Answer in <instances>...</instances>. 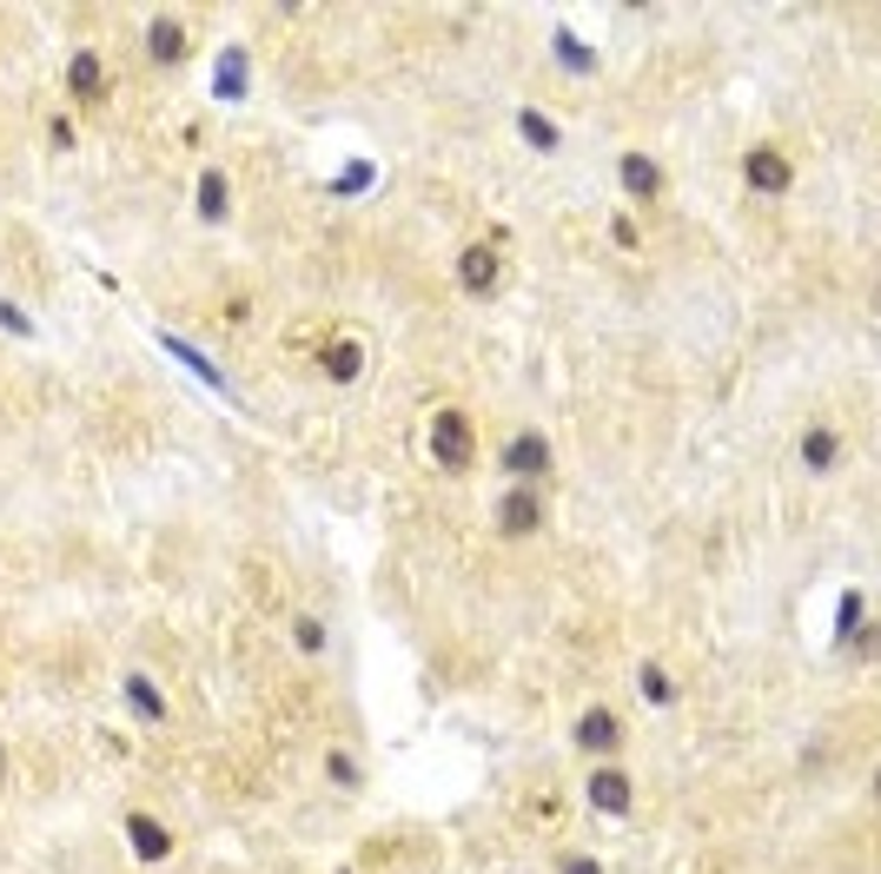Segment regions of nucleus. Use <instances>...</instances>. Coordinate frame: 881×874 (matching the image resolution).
I'll use <instances>...</instances> for the list:
<instances>
[{
    "mask_svg": "<svg viewBox=\"0 0 881 874\" xmlns=\"http://www.w3.org/2000/svg\"><path fill=\"white\" fill-rule=\"evenodd\" d=\"M431 458H438L444 471H471L478 438H471V418H464V411H431Z\"/></svg>",
    "mask_w": 881,
    "mask_h": 874,
    "instance_id": "obj_1",
    "label": "nucleus"
},
{
    "mask_svg": "<svg viewBox=\"0 0 881 874\" xmlns=\"http://www.w3.org/2000/svg\"><path fill=\"white\" fill-rule=\"evenodd\" d=\"M584 795H590V808L597 815H629V802H636V788H629V775L617 762H604V768H590V782H584Z\"/></svg>",
    "mask_w": 881,
    "mask_h": 874,
    "instance_id": "obj_2",
    "label": "nucleus"
},
{
    "mask_svg": "<svg viewBox=\"0 0 881 874\" xmlns=\"http://www.w3.org/2000/svg\"><path fill=\"white\" fill-rule=\"evenodd\" d=\"M743 179H750V193H769V199H775V193L795 186V166H789L775 146H755L750 159H743Z\"/></svg>",
    "mask_w": 881,
    "mask_h": 874,
    "instance_id": "obj_3",
    "label": "nucleus"
},
{
    "mask_svg": "<svg viewBox=\"0 0 881 874\" xmlns=\"http://www.w3.org/2000/svg\"><path fill=\"white\" fill-rule=\"evenodd\" d=\"M503 471H510V478H544V471H550V444H544L537 431H517V438L503 444Z\"/></svg>",
    "mask_w": 881,
    "mask_h": 874,
    "instance_id": "obj_4",
    "label": "nucleus"
},
{
    "mask_svg": "<svg viewBox=\"0 0 881 874\" xmlns=\"http://www.w3.org/2000/svg\"><path fill=\"white\" fill-rule=\"evenodd\" d=\"M458 285H464L471 298H491V292H498V252L491 246H464V258H458Z\"/></svg>",
    "mask_w": 881,
    "mask_h": 874,
    "instance_id": "obj_5",
    "label": "nucleus"
},
{
    "mask_svg": "<svg viewBox=\"0 0 881 874\" xmlns=\"http://www.w3.org/2000/svg\"><path fill=\"white\" fill-rule=\"evenodd\" d=\"M617 179H624L629 199H643V206H649V199H663V166H656V159H643V153H624V159H617Z\"/></svg>",
    "mask_w": 881,
    "mask_h": 874,
    "instance_id": "obj_6",
    "label": "nucleus"
},
{
    "mask_svg": "<svg viewBox=\"0 0 881 874\" xmlns=\"http://www.w3.org/2000/svg\"><path fill=\"white\" fill-rule=\"evenodd\" d=\"M544 523V498L537 491H510V498L498 503V530L503 537H530Z\"/></svg>",
    "mask_w": 881,
    "mask_h": 874,
    "instance_id": "obj_7",
    "label": "nucleus"
},
{
    "mask_svg": "<svg viewBox=\"0 0 881 874\" xmlns=\"http://www.w3.org/2000/svg\"><path fill=\"white\" fill-rule=\"evenodd\" d=\"M67 87H74V100H100V94H107V67H100L94 47H80V53L67 60Z\"/></svg>",
    "mask_w": 881,
    "mask_h": 874,
    "instance_id": "obj_8",
    "label": "nucleus"
},
{
    "mask_svg": "<svg viewBox=\"0 0 881 874\" xmlns=\"http://www.w3.org/2000/svg\"><path fill=\"white\" fill-rule=\"evenodd\" d=\"M146 53L166 60V67L186 60V20H153V27H146Z\"/></svg>",
    "mask_w": 881,
    "mask_h": 874,
    "instance_id": "obj_9",
    "label": "nucleus"
},
{
    "mask_svg": "<svg viewBox=\"0 0 881 874\" xmlns=\"http://www.w3.org/2000/svg\"><path fill=\"white\" fill-rule=\"evenodd\" d=\"M126 703H133V716H139L146 729H159V723H166V696H159V689H153V682H146L139 669L126 676Z\"/></svg>",
    "mask_w": 881,
    "mask_h": 874,
    "instance_id": "obj_10",
    "label": "nucleus"
},
{
    "mask_svg": "<svg viewBox=\"0 0 881 874\" xmlns=\"http://www.w3.org/2000/svg\"><path fill=\"white\" fill-rule=\"evenodd\" d=\"M577 743H584V749H617V743H624V723H617L610 709H590V716L577 723Z\"/></svg>",
    "mask_w": 881,
    "mask_h": 874,
    "instance_id": "obj_11",
    "label": "nucleus"
},
{
    "mask_svg": "<svg viewBox=\"0 0 881 874\" xmlns=\"http://www.w3.org/2000/svg\"><path fill=\"white\" fill-rule=\"evenodd\" d=\"M126 835H133V848H139V862H159V855L173 848V842H166V828H159L153 815H133V822H126Z\"/></svg>",
    "mask_w": 881,
    "mask_h": 874,
    "instance_id": "obj_12",
    "label": "nucleus"
},
{
    "mask_svg": "<svg viewBox=\"0 0 881 874\" xmlns=\"http://www.w3.org/2000/svg\"><path fill=\"white\" fill-rule=\"evenodd\" d=\"M835 458H842V438H835V431H809V438H802V464H809V471H829Z\"/></svg>",
    "mask_w": 881,
    "mask_h": 874,
    "instance_id": "obj_13",
    "label": "nucleus"
},
{
    "mask_svg": "<svg viewBox=\"0 0 881 874\" xmlns=\"http://www.w3.org/2000/svg\"><path fill=\"white\" fill-rule=\"evenodd\" d=\"M359 365H365V345H359V338H339V345H332V359H325V372L339 377V384H352Z\"/></svg>",
    "mask_w": 881,
    "mask_h": 874,
    "instance_id": "obj_14",
    "label": "nucleus"
},
{
    "mask_svg": "<svg viewBox=\"0 0 881 874\" xmlns=\"http://www.w3.org/2000/svg\"><path fill=\"white\" fill-rule=\"evenodd\" d=\"M517 126H523V139H530L537 153H557V146H564V139H557V126L544 120L537 107H523V114H517Z\"/></svg>",
    "mask_w": 881,
    "mask_h": 874,
    "instance_id": "obj_15",
    "label": "nucleus"
},
{
    "mask_svg": "<svg viewBox=\"0 0 881 874\" xmlns=\"http://www.w3.org/2000/svg\"><path fill=\"white\" fill-rule=\"evenodd\" d=\"M226 193H233L226 173H206V179H199V213H206V219H226V206H233Z\"/></svg>",
    "mask_w": 881,
    "mask_h": 874,
    "instance_id": "obj_16",
    "label": "nucleus"
},
{
    "mask_svg": "<svg viewBox=\"0 0 881 874\" xmlns=\"http://www.w3.org/2000/svg\"><path fill=\"white\" fill-rule=\"evenodd\" d=\"M292 636H298V649H305V656H319V649H325V623H319V617H298Z\"/></svg>",
    "mask_w": 881,
    "mask_h": 874,
    "instance_id": "obj_17",
    "label": "nucleus"
},
{
    "mask_svg": "<svg viewBox=\"0 0 881 874\" xmlns=\"http://www.w3.org/2000/svg\"><path fill=\"white\" fill-rule=\"evenodd\" d=\"M325 768H332L339 788H359V762H352V755H325Z\"/></svg>",
    "mask_w": 881,
    "mask_h": 874,
    "instance_id": "obj_18",
    "label": "nucleus"
},
{
    "mask_svg": "<svg viewBox=\"0 0 881 874\" xmlns=\"http://www.w3.org/2000/svg\"><path fill=\"white\" fill-rule=\"evenodd\" d=\"M643 696H649V703H669V682H663V669H643Z\"/></svg>",
    "mask_w": 881,
    "mask_h": 874,
    "instance_id": "obj_19",
    "label": "nucleus"
},
{
    "mask_svg": "<svg viewBox=\"0 0 881 874\" xmlns=\"http://www.w3.org/2000/svg\"><path fill=\"white\" fill-rule=\"evenodd\" d=\"M564 874H604L597 862H584V855H564Z\"/></svg>",
    "mask_w": 881,
    "mask_h": 874,
    "instance_id": "obj_20",
    "label": "nucleus"
}]
</instances>
